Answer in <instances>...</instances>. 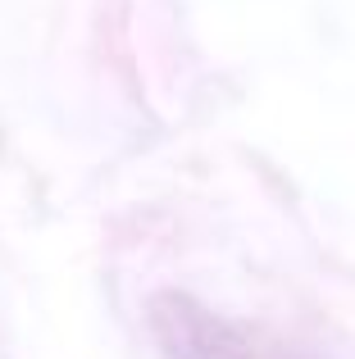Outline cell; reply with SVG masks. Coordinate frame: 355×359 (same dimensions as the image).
I'll return each mask as SVG.
<instances>
[{"label":"cell","mask_w":355,"mask_h":359,"mask_svg":"<svg viewBox=\"0 0 355 359\" xmlns=\"http://www.w3.org/2000/svg\"><path fill=\"white\" fill-rule=\"evenodd\" d=\"M151 327L160 346L169 351V359H292L255 341L246 327L219 318L201 300L178 296V291H164L151 300Z\"/></svg>","instance_id":"cell-1"}]
</instances>
